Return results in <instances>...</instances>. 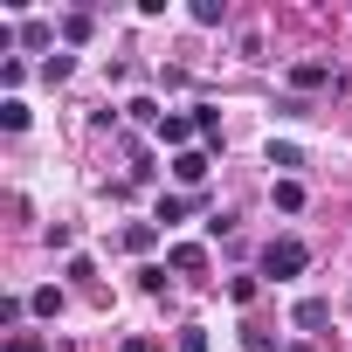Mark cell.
Listing matches in <instances>:
<instances>
[{
    "label": "cell",
    "mask_w": 352,
    "mask_h": 352,
    "mask_svg": "<svg viewBox=\"0 0 352 352\" xmlns=\"http://www.w3.org/2000/svg\"><path fill=\"white\" fill-rule=\"evenodd\" d=\"M28 311H35V318H56V311H63V290H35Z\"/></svg>",
    "instance_id": "obj_12"
},
{
    "label": "cell",
    "mask_w": 352,
    "mask_h": 352,
    "mask_svg": "<svg viewBox=\"0 0 352 352\" xmlns=\"http://www.w3.org/2000/svg\"><path fill=\"white\" fill-rule=\"evenodd\" d=\"M180 352H208V331H201V324H187V331H180Z\"/></svg>",
    "instance_id": "obj_17"
},
{
    "label": "cell",
    "mask_w": 352,
    "mask_h": 352,
    "mask_svg": "<svg viewBox=\"0 0 352 352\" xmlns=\"http://www.w3.org/2000/svg\"><path fill=\"white\" fill-rule=\"evenodd\" d=\"M69 69H76V56H63V49L42 63V76H49V83H69Z\"/></svg>",
    "instance_id": "obj_9"
},
{
    "label": "cell",
    "mask_w": 352,
    "mask_h": 352,
    "mask_svg": "<svg viewBox=\"0 0 352 352\" xmlns=\"http://www.w3.org/2000/svg\"><path fill=\"white\" fill-rule=\"evenodd\" d=\"M221 14H228V8H214V0H194V21H201V28H221Z\"/></svg>",
    "instance_id": "obj_14"
},
{
    "label": "cell",
    "mask_w": 352,
    "mask_h": 352,
    "mask_svg": "<svg viewBox=\"0 0 352 352\" xmlns=\"http://www.w3.org/2000/svg\"><path fill=\"white\" fill-rule=\"evenodd\" d=\"M8 352H49V345H42L35 331H14V338H8Z\"/></svg>",
    "instance_id": "obj_18"
},
{
    "label": "cell",
    "mask_w": 352,
    "mask_h": 352,
    "mask_svg": "<svg viewBox=\"0 0 352 352\" xmlns=\"http://www.w3.org/2000/svg\"><path fill=\"white\" fill-rule=\"evenodd\" d=\"M124 352H159V345L152 338H124Z\"/></svg>",
    "instance_id": "obj_20"
},
{
    "label": "cell",
    "mask_w": 352,
    "mask_h": 352,
    "mask_svg": "<svg viewBox=\"0 0 352 352\" xmlns=\"http://www.w3.org/2000/svg\"><path fill=\"white\" fill-rule=\"evenodd\" d=\"M194 131H201L194 118H180V111H173V118L159 124V145H173V152H187V138H194Z\"/></svg>",
    "instance_id": "obj_3"
},
{
    "label": "cell",
    "mask_w": 352,
    "mask_h": 352,
    "mask_svg": "<svg viewBox=\"0 0 352 352\" xmlns=\"http://www.w3.org/2000/svg\"><path fill=\"white\" fill-rule=\"evenodd\" d=\"M173 180H180V187H201V180H208V152H201V145L173 152Z\"/></svg>",
    "instance_id": "obj_2"
},
{
    "label": "cell",
    "mask_w": 352,
    "mask_h": 352,
    "mask_svg": "<svg viewBox=\"0 0 352 352\" xmlns=\"http://www.w3.org/2000/svg\"><path fill=\"white\" fill-rule=\"evenodd\" d=\"M0 124H8V131H28V104L8 97V104H0Z\"/></svg>",
    "instance_id": "obj_8"
},
{
    "label": "cell",
    "mask_w": 352,
    "mask_h": 352,
    "mask_svg": "<svg viewBox=\"0 0 352 352\" xmlns=\"http://www.w3.org/2000/svg\"><path fill=\"white\" fill-rule=\"evenodd\" d=\"M152 221H166V228H173V221H187V201H180V194H159V208H152Z\"/></svg>",
    "instance_id": "obj_7"
},
{
    "label": "cell",
    "mask_w": 352,
    "mask_h": 352,
    "mask_svg": "<svg viewBox=\"0 0 352 352\" xmlns=\"http://www.w3.org/2000/svg\"><path fill=\"white\" fill-rule=\"evenodd\" d=\"M270 166H283V173H290V166H304V152H297V145H270Z\"/></svg>",
    "instance_id": "obj_16"
},
{
    "label": "cell",
    "mask_w": 352,
    "mask_h": 352,
    "mask_svg": "<svg viewBox=\"0 0 352 352\" xmlns=\"http://www.w3.org/2000/svg\"><path fill=\"white\" fill-rule=\"evenodd\" d=\"M311 270V249L297 242V235H276L270 249H263V276H276V283H290V276H304Z\"/></svg>",
    "instance_id": "obj_1"
},
{
    "label": "cell",
    "mask_w": 352,
    "mask_h": 352,
    "mask_svg": "<svg viewBox=\"0 0 352 352\" xmlns=\"http://www.w3.org/2000/svg\"><path fill=\"white\" fill-rule=\"evenodd\" d=\"M194 124H201V138H221V111L214 104H194Z\"/></svg>",
    "instance_id": "obj_10"
},
{
    "label": "cell",
    "mask_w": 352,
    "mask_h": 352,
    "mask_svg": "<svg viewBox=\"0 0 352 352\" xmlns=\"http://www.w3.org/2000/svg\"><path fill=\"white\" fill-rule=\"evenodd\" d=\"M276 208L297 214V208H304V187H297V180H276Z\"/></svg>",
    "instance_id": "obj_11"
},
{
    "label": "cell",
    "mask_w": 352,
    "mask_h": 352,
    "mask_svg": "<svg viewBox=\"0 0 352 352\" xmlns=\"http://www.w3.org/2000/svg\"><path fill=\"white\" fill-rule=\"evenodd\" d=\"M324 318H331V304H318V297H304V304L290 311V324H297V331H318Z\"/></svg>",
    "instance_id": "obj_6"
},
{
    "label": "cell",
    "mask_w": 352,
    "mask_h": 352,
    "mask_svg": "<svg viewBox=\"0 0 352 352\" xmlns=\"http://www.w3.org/2000/svg\"><path fill=\"white\" fill-rule=\"evenodd\" d=\"M63 42H90V14H69L63 21Z\"/></svg>",
    "instance_id": "obj_15"
},
{
    "label": "cell",
    "mask_w": 352,
    "mask_h": 352,
    "mask_svg": "<svg viewBox=\"0 0 352 352\" xmlns=\"http://www.w3.org/2000/svg\"><path fill=\"white\" fill-rule=\"evenodd\" d=\"M290 83H297V90H324V83H331V63H297Z\"/></svg>",
    "instance_id": "obj_5"
},
{
    "label": "cell",
    "mask_w": 352,
    "mask_h": 352,
    "mask_svg": "<svg viewBox=\"0 0 352 352\" xmlns=\"http://www.w3.org/2000/svg\"><path fill=\"white\" fill-rule=\"evenodd\" d=\"M166 263L194 276V270H208V249H201V242H173V256H166Z\"/></svg>",
    "instance_id": "obj_4"
},
{
    "label": "cell",
    "mask_w": 352,
    "mask_h": 352,
    "mask_svg": "<svg viewBox=\"0 0 352 352\" xmlns=\"http://www.w3.org/2000/svg\"><path fill=\"white\" fill-rule=\"evenodd\" d=\"M124 111H131V118H138V124H166V118H159V104H152V97H131V104H124Z\"/></svg>",
    "instance_id": "obj_13"
},
{
    "label": "cell",
    "mask_w": 352,
    "mask_h": 352,
    "mask_svg": "<svg viewBox=\"0 0 352 352\" xmlns=\"http://www.w3.org/2000/svg\"><path fill=\"white\" fill-rule=\"evenodd\" d=\"M242 352H276V345H270L263 331H242Z\"/></svg>",
    "instance_id": "obj_19"
}]
</instances>
